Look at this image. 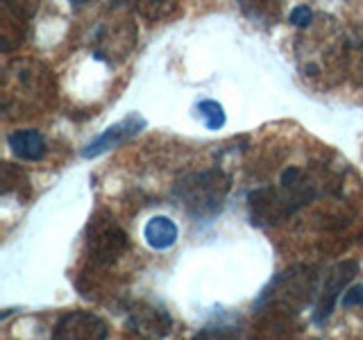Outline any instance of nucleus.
Returning a JSON list of instances; mask_svg holds the SVG:
<instances>
[{
    "instance_id": "9",
    "label": "nucleus",
    "mask_w": 363,
    "mask_h": 340,
    "mask_svg": "<svg viewBox=\"0 0 363 340\" xmlns=\"http://www.w3.org/2000/svg\"><path fill=\"white\" fill-rule=\"evenodd\" d=\"M145 125H147V120L141 116V113H136V111L130 113V116L116 120L113 125H109V128L100 136H96V139L82 150V157L96 159V157L105 154L109 150H116V147H121L123 143H128L134 139V136H139L145 130Z\"/></svg>"
},
{
    "instance_id": "2",
    "label": "nucleus",
    "mask_w": 363,
    "mask_h": 340,
    "mask_svg": "<svg viewBox=\"0 0 363 340\" xmlns=\"http://www.w3.org/2000/svg\"><path fill=\"white\" fill-rule=\"evenodd\" d=\"M318 293V270L311 266H293L268 283L257 300L259 311H275L281 315H298L311 304Z\"/></svg>"
},
{
    "instance_id": "13",
    "label": "nucleus",
    "mask_w": 363,
    "mask_h": 340,
    "mask_svg": "<svg viewBox=\"0 0 363 340\" xmlns=\"http://www.w3.org/2000/svg\"><path fill=\"white\" fill-rule=\"evenodd\" d=\"M198 111H200V118L204 123V128L216 132V130H220L223 125H225V109L220 102H216V100H202L200 105H198Z\"/></svg>"
},
{
    "instance_id": "15",
    "label": "nucleus",
    "mask_w": 363,
    "mask_h": 340,
    "mask_svg": "<svg viewBox=\"0 0 363 340\" xmlns=\"http://www.w3.org/2000/svg\"><path fill=\"white\" fill-rule=\"evenodd\" d=\"M193 340H238V332L234 327L227 324H216V327H204L193 336Z\"/></svg>"
},
{
    "instance_id": "3",
    "label": "nucleus",
    "mask_w": 363,
    "mask_h": 340,
    "mask_svg": "<svg viewBox=\"0 0 363 340\" xmlns=\"http://www.w3.org/2000/svg\"><path fill=\"white\" fill-rule=\"evenodd\" d=\"M300 71L306 79H325L332 84V75H340L350 62V41L343 34L327 32V26L306 37L298 48Z\"/></svg>"
},
{
    "instance_id": "6",
    "label": "nucleus",
    "mask_w": 363,
    "mask_h": 340,
    "mask_svg": "<svg viewBox=\"0 0 363 340\" xmlns=\"http://www.w3.org/2000/svg\"><path fill=\"white\" fill-rule=\"evenodd\" d=\"M128 324L143 340H164L173 329V317L164 306L147 300H136L130 304Z\"/></svg>"
},
{
    "instance_id": "5",
    "label": "nucleus",
    "mask_w": 363,
    "mask_h": 340,
    "mask_svg": "<svg viewBox=\"0 0 363 340\" xmlns=\"http://www.w3.org/2000/svg\"><path fill=\"white\" fill-rule=\"evenodd\" d=\"M136 43V26L130 16H116L102 23L94 37V52L98 60H125Z\"/></svg>"
},
{
    "instance_id": "12",
    "label": "nucleus",
    "mask_w": 363,
    "mask_h": 340,
    "mask_svg": "<svg viewBox=\"0 0 363 340\" xmlns=\"http://www.w3.org/2000/svg\"><path fill=\"white\" fill-rule=\"evenodd\" d=\"M177 225L168 215H155L143 227V238L152 249H168L177 243Z\"/></svg>"
},
{
    "instance_id": "4",
    "label": "nucleus",
    "mask_w": 363,
    "mask_h": 340,
    "mask_svg": "<svg viewBox=\"0 0 363 340\" xmlns=\"http://www.w3.org/2000/svg\"><path fill=\"white\" fill-rule=\"evenodd\" d=\"M86 256L94 266H111L128 252L130 238L118 220L105 209L96 211L86 225Z\"/></svg>"
},
{
    "instance_id": "7",
    "label": "nucleus",
    "mask_w": 363,
    "mask_h": 340,
    "mask_svg": "<svg viewBox=\"0 0 363 340\" xmlns=\"http://www.w3.org/2000/svg\"><path fill=\"white\" fill-rule=\"evenodd\" d=\"M250 222L255 227H275L291 218V209L284 200L281 191L275 186H259L247 193Z\"/></svg>"
},
{
    "instance_id": "14",
    "label": "nucleus",
    "mask_w": 363,
    "mask_h": 340,
    "mask_svg": "<svg viewBox=\"0 0 363 340\" xmlns=\"http://www.w3.org/2000/svg\"><path fill=\"white\" fill-rule=\"evenodd\" d=\"M134 9L147 21H166L179 11L177 3H136Z\"/></svg>"
},
{
    "instance_id": "10",
    "label": "nucleus",
    "mask_w": 363,
    "mask_h": 340,
    "mask_svg": "<svg viewBox=\"0 0 363 340\" xmlns=\"http://www.w3.org/2000/svg\"><path fill=\"white\" fill-rule=\"evenodd\" d=\"M359 275V264L357 261H340L336 264L332 270L327 272V279H325V286L318 295V304H315V322L323 324L329 315L334 311V304L338 302V295L345 290L347 283Z\"/></svg>"
},
{
    "instance_id": "16",
    "label": "nucleus",
    "mask_w": 363,
    "mask_h": 340,
    "mask_svg": "<svg viewBox=\"0 0 363 340\" xmlns=\"http://www.w3.org/2000/svg\"><path fill=\"white\" fill-rule=\"evenodd\" d=\"M313 9L309 5H298L291 9V26L300 30H309L313 26Z\"/></svg>"
},
{
    "instance_id": "1",
    "label": "nucleus",
    "mask_w": 363,
    "mask_h": 340,
    "mask_svg": "<svg viewBox=\"0 0 363 340\" xmlns=\"http://www.w3.org/2000/svg\"><path fill=\"white\" fill-rule=\"evenodd\" d=\"M230 188L232 177L223 168H207L182 177L175 184V198L193 218L211 220L223 211Z\"/></svg>"
},
{
    "instance_id": "11",
    "label": "nucleus",
    "mask_w": 363,
    "mask_h": 340,
    "mask_svg": "<svg viewBox=\"0 0 363 340\" xmlns=\"http://www.w3.org/2000/svg\"><path fill=\"white\" fill-rule=\"evenodd\" d=\"M7 145L11 154L21 162H41L48 152L43 134L39 130H16L7 136Z\"/></svg>"
},
{
    "instance_id": "8",
    "label": "nucleus",
    "mask_w": 363,
    "mask_h": 340,
    "mask_svg": "<svg viewBox=\"0 0 363 340\" xmlns=\"http://www.w3.org/2000/svg\"><path fill=\"white\" fill-rule=\"evenodd\" d=\"M109 324L91 311H68L57 320L52 340H107Z\"/></svg>"
},
{
    "instance_id": "17",
    "label": "nucleus",
    "mask_w": 363,
    "mask_h": 340,
    "mask_svg": "<svg viewBox=\"0 0 363 340\" xmlns=\"http://www.w3.org/2000/svg\"><path fill=\"white\" fill-rule=\"evenodd\" d=\"M343 306H347V309H352V306H363V286H352L345 293Z\"/></svg>"
}]
</instances>
